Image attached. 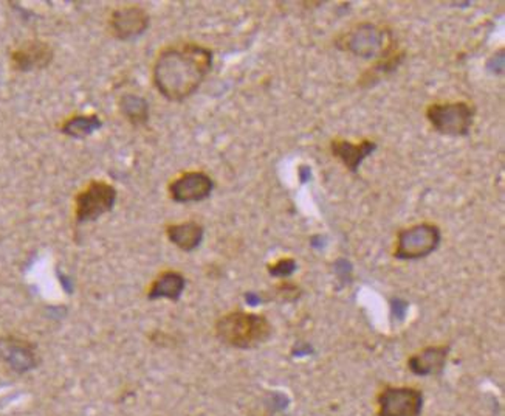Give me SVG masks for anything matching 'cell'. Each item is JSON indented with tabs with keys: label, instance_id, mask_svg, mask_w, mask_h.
<instances>
[{
	"label": "cell",
	"instance_id": "1",
	"mask_svg": "<svg viewBox=\"0 0 505 416\" xmlns=\"http://www.w3.org/2000/svg\"><path fill=\"white\" fill-rule=\"evenodd\" d=\"M213 67V52L199 44L169 47L158 55L152 78L157 91L169 101H184L205 82Z\"/></svg>",
	"mask_w": 505,
	"mask_h": 416
},
{
	"label": "cell",
	"instance_id": "2",
	"mask_svg": "<svg viewBox=\"0 0 505 416\" xmlns=\"http://www.w3.org/2000/svg\"><path fill=\"white\" fill-rule=\"evenodd\" d=\"M271 324L259 314L235 311L225 314L216 324L218 341L228 347L250 350L262 345L270 339Z\"/></svg>",
	"mask_w": 505,
	"mask_h": 416
},
{
	"label": "cell",
	"instance_id": "3",
	"mask_svg": "<svg viewBox=\"0 0 505 416\" xmlns=\"http://www.w3.org/2000/svg\"><path fill=\"white\" fill-rule=\"evenodd\" d=\"M392 46L390 33L371 22L358 23L338 39L339 48L363 59L383 58Z\"/></svg>",
	"mask_w": 505,
	"mask_h": 416
},
{
	"label": "cell",
	"instance_id": "4",
	"mask_svg": "<svg viewBox=\"0 0 505 416\" xmlns=\"http://www.w3.org/2000/svg\"><path fill=\"white\" fill-rule=\"evenodd\" d=\"M476 108L466 101L431 104L426 109V118L437 133L443 135H466L473 126Z\"/></svg>",
	"mask_w": 505,
	"mask_h": 416
},
{
	"label": "cell",
	"instance_id": "5",
	"mask_svg": "<svg viewBox=\"0 0 505 416\" xmlns=\"http://www.w3.org/2000/svg\"><path fill=\"white\" fill-rule=\"evenodd\" d=\"M442 239L441 229L434 224H417L398 231L397 237V260H420L432 254Z\"/></svg>",
	"mask_w": 505,
	"mask_h": 416
},
{
	"label": "cell",
	"instance_id": "6",
	"mask_svg": "<svg viewBox=\"0 0 505 416\" xmlns=\"http://www.w3.org/2000/svg\"><path fill=\"white\" fill-rule=\"evenodd\" d=\"M116 197L118 193L116 186H110L104 180H92L76 196V220L80 222L99 220L103 214L109 213L112 208L116 207Z\"/></svg>",
	"mask_w": 505,
	"mask_h": 416
},
{
	"label": "cell",
	"instance_id": "7",
	"mask_svg": "<svg viewBox=\"0 0 505 416\" xmlns=\"http://www.w3.org/2000/svg\"><path fill=\"white\" fill-rule=\"evenodd\" d=\"M379 416H420L424 394L413 387H388L379 394Z\"/></svg>",
	"mask_w": 505,
	"mask_h": 416
},
{
	"label": "cell",
	"instance_id": "8",
	"mask_svg": "<svg viewBox=\"0 0 505 416\" xmlns=\"http://www.w3.org/2000/svg\"><path fill=\"white\" fill-rule=\"evenodd\" d=\"M213 190V179L201 171H188L169 184V196L180 204L205 201Z\"/></svg>",
	"mask_w": 505,
	"mask_h": 416
},
{
	"label": "cell",
	"instance_id": "9",
	"mask_svg": "<svg viewBox=\"0 0 505 416\" xmlns=\"http://www.w3.org/2000/svg\"><path fill=\"white\" fill-rule=\"evenodd\" d=\"M150 22V14L141 6H123L112 13L109 27L116 39L131 41L143 35Z\"/></svg>",
	"mask_w": 505,
	"mask_h": 416
},
{
	"label": "cell",
	"instance_id": "10",
	"mask_svg": "<svg viewBox=\"0 0 505 416\" xmlns=\"http://www.w3.org/2000/svg\"><path fill=\"white\" fill-rule=\"evenodd\" d=\"M0 360L16 373L35 370L39 365L35 345L13 335L0 337Z\"/></svg>",
	"mask_w": 505,
	"mask_h": 416
},
{
	"label": "cell",
	"instance_id": "11",
	"mask_svg": "<svg viewBox=\"0 0 505 416\" xmlns=\"http://www.w3.org/2000/svg\"><path fill=\"white\" fill-rule=\"evenodd\" d=\"M52 59V47L42 41L25 42L12 53L13 67L19 72L46 69Z\"/></svg>",
	"mask_w": 505,
	"mask_h": 416
},
{
	"label": "cell",
	"instance_id": "12",
	"mask_svg": "<svg viewBox=\"0 0 505 416\" xmlns=\"http://www.w3.org/2000/svg\"><path fill=\"white\" fill-rule=\"evenodd\" d=\"M333 156L339 159L349 171L356 173L363 160L377 150V143L371 140H363L362 143H350L346 140H335L332 146Z\"/></svg>",
	"mask_w": 505,
	"mask_h": 416
},
{
	"label": "cell",
	"instance_id": "13",
	"mask_svg": "<svg viewBox=\"0 0 505 416\" xmlns=\"http://www.w3.org/2000/svg\"><path fill=\"white\" fill-rule=\"evenodd\" d=\"M448 351H449V348L445 347V345L443 347L425 348L420 353L414 354L409 358V370L417 376L437 375L443 370V367L447 364Z\"/></svg>",
	"mask_w": 505,
	"mask_h": 416
},
{
	"label": "cell",
	"instance_id": "14",
	"mask_svg": "<svg viewBox=\"0 0 505 416\" xmlns=\"http://www.w3.org/2000/svg\"><path fill=\"white\" fill-rule=\"evenodd\" d=\"M167 239L184 252H193L203 241L205 230L199 222L188 221L182 224H173L167 229Z\"/></svg>",
	"mask_w": 505,
	"mask_h": 416
},
{
	"label": "cell",
	"instance_id": "15",
	"mask_svg": "<svg viewBox=\"0 0 505 416\" xmlns=\"http://www.w3.org/2000/svg\"><path fill=\"white\" fill-rule=\"evenodd\" d=\"M186 280L182 273L174 271H167L160 273L150 284L148 299L150 300H158V299H167V300L177 301L184 294Z\"/></svg>",
	"mask_w": 505,
	"mask_h": 416
},
{
	"label": "cell",
	"instance_id": "16",
	"mask_svg": "<svg viewBox=\"0 0 505 416\" xmlns=\"http://www.w3.org/2000/svg\"><path fill=\"white\" fill-rule=\"evenodd\" d=\"M120 110L133 126L144 125L150 120V104L148 101L133 93H126L120 100Z\"/></svg>",
	"mask_w": 505,
	"mask_h": 416
},
{
	"label": "cell",
	"instance_id": "17",
	"mask_svg": "<svg viewBox=\"0 0 505 416\" xmlns=\"http://www.w3.org/2000/svg\"><path fill=\"white\" fill-rule=\"evenodd\" d=\"M101 126H103V122L98 116H76L65 120L61 131L70 137L84 139L87 135L98 131Z\"/></svg>",
	"mask_w": 505,
	"mask_h": 416
},
{
	"label": "cell",
	"instance_id": "18",
	"mask_svg": "<svg viewBox=\"0 0 505 416\" xmlns=\"http://www.w3.org/2000/svg\"><path fill=\"white\" fill-rule=\"evenodd\" d=\"M295 269H296V263L290 258H286V260L278 261L276 264L269 267V272L275 277H287V275L293 273Z\"/></svg>",
	"mask_w": 505,
	"mask_h": 416
}]
</instances>
